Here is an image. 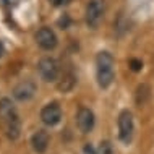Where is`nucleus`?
<instances>
[{
    "label": "nucleus",
    "instance_id": "nucleus-1",
    "mask_svg": "<svg viewBox=\"0 0 154 154\" xmlns=\"http://www.w3.org/2000/svg\"><path fill=\"white\" fill-rule=\"evenodd\" d=\"M0 123L8 140H18L21 135V120L13 102L3 97L0 101Z\"/></svg>",
    "mask_w": 154,
    "mask_h": 154
},
{
    "label": "nucleus",
    "instance_id": "nucleus-2",
    "mask_svg": "<svg viewBox=\"0 0 154 154\" xmlns=\"http://www.w3.org/2000/svg\"><path fill=\"white\" fill-rule=\"evenodd\" d=\"M115 60L112 54L102 51L96 57V72H97V85L101 88H109L115 78Z\"/></svg>",
    "mask_w": 154,
    "mask_h": 154
},
{
    "label": "nucleus",
    "instance_id": "nucleus-3",
    "mask_svg": "<svg viewBox=\"0 0 154 154\" xmlns=\"http://www.w3.org/2000/svg\"><path fill=\"white\" fill-rule=\"evenodd\" d=\"M106 13V0H89L86 7V24L91 29H96L102 23Z\"/></svg>",
    "mask_w": 154,
    "mask_h": 154
},
{
    "label": "nucleus",
    "instance_id": "nucleus-4",
    "mask_svg": "<svg viewBox=\"0 0 154 154\" xmlns=\"http://www.w3.org/2000/svg\"><path fill=\"white\" fill-rule=\"evenodd\" d=\"M37 72H39L41 78L47 83H54L59 80V75H60V66L57 63L55 59L52 57H42L37 63Z\"/></svg>",
    "mask_w": 154,
    "mask_h": 154
},
{
    "label": "nucleus",
    "instance_id": "nucleus-5",
    "mask_svg": "<svg viewBox=\"0 0 154 154\" xmlns=\"http://www.w3.org/2000/svg\"><path fill=\"white\" fill-rule=\"evenodd\" d=\"M135 131V123H133V115L130 110H122L119 115V138L122 143L128 144L133 138Z\"/></svg>",
    "mask_w": 154,
    "mask_h": 154
},
{
    "label": "nucleus",
    "instance_id": "nucleus-6",
    "mask_svg": "<svg viewBox=\"0 0 154 154\" xmlns=\"http://www.w3.org/2000/svg\"><path fill=\"white\" fill-rule=\"evenodd\" d=\"M41 120L44 125L47 127H55L60 123L62 120V107L59 106V102H49L45 104L41 110Z\"/></svg>",
    "mask_w": 154,
    "mask_h": 154
},
{
    "label": "nucleus",
    "instance_id": "nucleus-7",
    "mask_svg": "<svg viewBox=\"0 0 154 154\" xmlns=\"http://www.w3.org/2000/svg\"><path fill=\"white\" fill-rule=\"evenodd\" d=\"M37 91V85L34 80H23L13 88V97L16 101H29Z\"/></svg>",
    "mask_w": 154,
    "mask_h": 154
},
{
    "label": "nucleus",
    "instance_id": "nucleus-8",
    "mask_svg": "<svg viewBox=\"0 0 154 154\" xmlns=\"http://www.w3.org/2000/svg\"><path fill=\"white\" fill-rule=\"evenodd\" d=\"M36 42L41 49H44V51H52L57 45V36L51 28L44 26L36 32Z\"/></svg>",
    "mask_w": 154,
    "mask_h": 154
},
{
    "label": "nucleus",
    "instance_id": "nucleus-9",
    "mask_svg": "<svg viewBox=\"0 0 154 154\" xmlns=\"http://www.w3.org/2000/svg\"><path fill=\"white\" fill-rule=\"evenodd\" d=\"M94 114L88 107H81L76 114V125L81 133H89L94 128Z\"/></svg>",
    "mask_w": 154,
    "mask_h": 154
},
{
    "label": "nucleus",
    "instance_id": "nucleus-10",
    "mask_svg": "<svg viewBox=\"0 0 154 154\" xmlns=\"http://www.w3.org/2000/svg\"><path fill=\"white\" fill-rule=\"evenodd\" d=\"M49 143H51V136H49V133L45 130H37L34 135L31 136V146L36 152H39V154L47 151Z\"/></svg>",
    "mask_w": 154,
    "mask_h": 154
},
{
    "label": "nucleus",
    "instance_id": "nucleus-11",
    "mask_svg": "<svg viewBox=\"0 0 154 154\" xmlns=\"http://www.w3.org/2000/svg\"><path fill=\"white\" fill-rule=\"evenodd\" d=\"M75 85H76V76L73 75L72 70H68L66 73H62V80H60V83L57 86H59L60 91L66 93V91H70Z\"/></svg>",
    "mask_w": 154,
    "mask_h": 154
},
{
    "label": "nucleus",
    "instance_id": "nucleus-12",
    "mask_svg": "<svg viewBox=\"0 0 154 154\" xmlns=\"http://www.w3.org/2000/svg\"><path fill=\"white\" fill-rule=\"evenodd\" d=\"M96 154H114V148H112L110 141H102V143L99 144Z\"/></svg>",
    "mask_w": 154,
    "mask_h": 154
},
{
    "label": "nucleus",
    "instance_id": "nucleus-13",
    "mask_svg": "<svg viewBox=\"0 0 154 154\" xmlns=\"http://www.w3.org/2000/svg\"><path fill=\"white\" fill-rule=\"evenodd\" d=\"M130 68L133 72H140V70L143 68V62L138 60V59H131L130 60Z\"/></svg>",
    "mask_w": 154,
    "mask_h": 154
},
{
    "label": "nucleus",
    "instance_id": "nucleus-14",
    "mask_svg": "<svg viewBox=\"0 0 154 154\" xmlns=\"http://www.w3.org/2000/svg\"><path fill=\"white\" fill-rule=\"evenodd\" d=\"M49 2H51L52 5H55V7H63V5H68L72 0H49Z\"/></svg>",
    "mask_w": 154,
    "mask_h": 154
},
{
    "label": "nucleus",
    "instance_id": "nucleus-15",
    "mask_svg": "<svg viewBox=\"0 0 154 154\" xmlns=\"http://www.w3.org/2000/svg\"><path fill=\"white\" fill-rule=\"evenodd\" d=\"M3 54H5V47H3V44L0 42V57H2Z\"/></svg>",
    "mask_w": 154,
    "mask_h": 154
}]
</instances>
